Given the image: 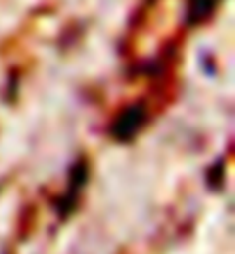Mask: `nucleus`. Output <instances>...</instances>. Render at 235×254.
<instances>
[{
    "label": "nucleus",
    "mask_w": 235,
    "mask_h": 254,
    "mask_svg": "<svg viewBox=\"0 0 235 254\" xmlns=\"http://www.w3.org/2000/svg\"><path fill=\"white\" fill-rule=\"evenodd\" d=\"M143 118H145L143 107L141 104H134V107H129L127 111L113 123L111 134H113L118 141H132L134 139V134L139 132V127L143 125Z\"/></svg>",
    "instance_id": "nucleus-1"
},
{
    "label": "nucleus",
    "mask_w": 235,
    "mask_h": 254,
    "mask_svg": "<svg viewBox=\"0 0 235 254\" xmlns=\"http://www.w3.org/2000/svg\"><path fill=\"white\" fill-rule=\"evenodd\" d=\"M86 181H88V167H86V162L81 160V162H76V167L72 169V185H69L65 199H62L60 206H58L60 208V217H67V215L72 213V208L76 206V196H79L81 188L86 185Z\"/></svg>",
    "instance_id": "nucleus-2"
}]
</instances>
